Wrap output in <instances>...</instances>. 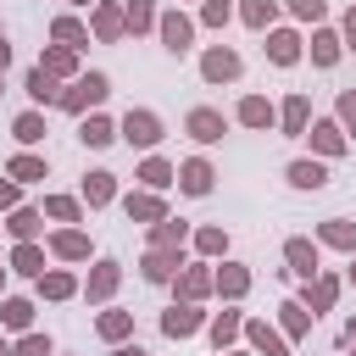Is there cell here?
Listing matches in <instances>:
<instances>
[{"mask_svg": "<svg viewBox=\"0 0 356 356\" xmlns=\"http://www.w3.org/2000/svg\"><path fill=\"white\" fill-rule=\"evenodd\" d=\"M106 95H111V78L89 67V72H78V78L61 89V111H67V117H89V111L106 106Z\"/></svg>", "mask_w": 356, "mask_h": 356, "instance_id": "obj_1", "label": "cell"}, {"mask_svg": "<svg viewBox=\"0 0 356 356\" xmlns=\"http://www.w3.org/2000/svg\"><path fill=\"white\" fill-rule=\"evenodd\" d=\"M117 134H122V145H128V150H145V156L167 139V128H161V117H156L150 106H128V111L117 117Z\"/></svg>", "mask_w": 356, "mask_h": 356, "instance_id": "obj_2", "label": "cell"}, {"mask_svg": "<svg viewBox=\"0 0 356 356\" xmlns=\"http://www.w3.org/2000/svg\"><path fill=\"white\" fill-rule=\"evenodd\" d=\"M195 28H200V22H195L189 11H178V6H167V11L156 17V39H161L167 56H189V50H195Z\"/></svg>", "mask_w": 356, "mask_h": 356, "instance_id": "obj_3", "label": "cell"}, {"mask_svg": "<svg viewBox=\"0 0 356 356\" xmlns=\"http://www.w3.org/2000/svg\"><path fill=\"white\" fill-rule=\"evenodd\" d=\"M172 295L178 300H211L217 295V267L211 261H184L178 278H172Z\"/></svg>", "mask_w": 356, "mask_h": 356, "instance_id": "obj_4", "label": "cell"}, {"mask_svg": "<svg viewBox=\"0 0 356 356\" xmlns=\"http://www.w3.org/2000/svg\"><path fill=\"white\" fill-rule=\"evenodd\" d=\"M239 72H245V61H239L234 44H206L200 50V78L206 83H239Z\"/></svg>", "mask_w": 356, "mask_h": 356, "instance_id": "obj_5", "label": "cell"}, {"mask_svg": "<svg viewBox=\"0 0 356 356\" xmlns=\"http://www.w3.org/2000/svg\"><path fill=\"white\" fill-rule=\"evenodd\" d=\"M306 139H312V156H323V161H339L350 150V134L339 128V117H312Z\"/></svg>", "mask_w": 356, "mask_h": 356, "instance_id": "obj_6", "label": "cell"}, {"mask_svg": "<svg viewBox=\"0 0 356 356\" xmlns=\"http://www.w3.org/2000/svg\"><path fill=\"white\" fill-rule=\"evenodd\" d=\"M284 261H289L284 273L306 284V278H317V273H323V245H317V239H306V234H295V239H284Z\"/></svg>", "mask_w": 356, "mask_h": 356, "instance_id": "obj_7", "label": "cell"}, {"mask_svg": "<svg viewBox=\"0 0 356 356\" xmlns=\"http://www.w3.org/2000/svg\"><path fill=\"white\" fill-rule=\"evenodd\" d=\"M117 284H122V261H117V256H100V261L89 267V278H83V300H89V306H111Z\"/></svg>", "mask_w": 356, "mask_h": 356, "instance_id": "obj_8", "label": "cell"}, {"mask_svg": "<svg viewBox=\"0 0 356 356\" xmlns=\"http://www.w3.org/2000/svg\"><path fill=\"white\" fill-rule=\"evenodd\" d=\"M89 33H95L100 44H117V39L128 33V11H122V0H95V6H89Z\"/></svg>", "mask_w": 356, "mask_h": 356, "instance_id": "obj_9", "label": "cell"}, {"mask_svg": "<svg viewBox=\"0 0 356 356\" xmlns=\"http://www.w3.org/2000/svg\"><path fill=\"white\" fill-rule=\"evenodd\" d=\"M261 39H267L261 50H267V61H273V67H295V61L306 56V39H300V28H289V22H278V28H267Z\"/></svg>", "mask_w": 356, "mask_h": 356, "instance_id": "obj_10", "label": "cell"}, {"mask_svg": "<svg viewBox=\"0 0 356 356\" xmlns=\"http://www.w3.org/2000/svg\"><path fill=\"white\" fill-rule=\"evenodd\" d=\"M44 245H50V256L56 261H67V267H78V261H89L95 256V245H89V234L72 222V228H50L44 234Z\"/></svg>", "mask_w": 356, "mask_h": 356, "instance_id": "obj_11", "label": "cell"}, {"mask_svg": "<svg viewBox=\"0 0 356 356\" xmlns=\"http://www.w3.org/2000/svg\"><path fill=\"white\" fill-rule=\"evenodd\" d=\"M211 317L200 312V300H172L167 312H161V334L167 339H189V334H200Z\"/></svg>", "mask_w": 356, "mask_h": 356, "instance_id": "obj_12", "label": "cell"}, {"mask_svg": "<svg viewBox=\"0 0 356 356\" xmlns=\"http://www.w3.org/2000/svg\"><path fill=\"white\" fill-rule=\"evenodd\" d=\"M245 345H250L256 356H295V345L284 339V328L267 323V317H245Z\"/></svg>", "mask_w": 356, "mask_h": 356, "instance_id": "obj_13", "label": "cell"}, {"mask_svg": "<svg viewBox=\"0 0 356 356\" xmlns=\"http://www.w3.org/2000/svg\"><path fill=\"white\" fill-rule=\"evenodd\" d=\"M306 128H312V95L295 89V95L278 100V134L284 139H306Z\"/></svg>", "mask_w": 356, "mask_h": 356, "instance_id": "obj_14", "label": "cell"}, {"mask_svg": "<svg viewBox=\"0 0 356 356\" xmlns=\"http://www.w3.org/2000/svg\"><path fill=\"white\" fill-rule=\"evenodd\" d=\"M306 56H312V67H317V72L339 67V56H345V39H339V28L317 22V28H312V39H306Z\"/></svg>", "mask_w": 356, "mask_h": 356, "instance_id": "obj_15", "label": "cell"}, {"mask_svg": "<svg viewBox=\"0 0 356 356\" xmlns=\"http://www.w3.org/2000/svg\"><path fill=\"white\" fill-rule=\"evenodd\" d=\"M234 122H239V128H250V134H267V128H278V106H273L267 95H239Z\"/></svg>", "mask_w": 356, "mask_h": 356, "instance_id": "obj_16", "label": "cell"}, {"mask_svg": "<svg viewBox=\"0 0 356 356\" xmlns=\"http://www.w3.org/2000/svg\"><path fill=\"white\" fill-rule=\"evenodd\" d=\"M184 134H189L195 145H217V139L228 134V117H222L217 106H189V117H184Z\"/></svg>", "mask_w": 356, "mask_h": 356, "instance_id": "obj_17", "label": "cell"}, {"mask_svg": "<svg viewBox=\"0 0 356 356\" xmlns=\"http://www.w3.org/2000/svg\"><path fill=\"white\" fill-rule=\"evenodd\" d=\"M78 200H83L89 211H100V206H117V200H122V189H117V172H106V167L83 172V184H78Z\"/></svg>", "mask_w": 356, "mask_h": 356, "instance_id": "obj_18", "label": "cell"}, {"mask_svg": "<svg viewBox=\"0 0 356 356\" xmlns=\"http://www.w3.org/2000/svg\"><path fill=\"white\" fill-rule=\"evenodd\" d=\"M122 217L150 228V222L167 217V195H161V189H128V195H122Z\"/></svg>", "mask_w": 356, "mask_h": 356, "instance_id": "obj_19", "label": "cell"}, {"mask_svg": "<svg viewBox=\"0 0 356 356\" xmlns=\"http://www.w3.org/2000/svg\"><path fill=\"white\" fill-rule=\"evenodd\" d=\"M178 267H184V250H167V245H150V250L139 256V278H145V284H172Z\"/></svg>", "mask_w": 356, "mask_h": 356, "instance_id": "obj_20", "label": "cell"}, {"mask_svg": "<svg viewBox=\"0 0 356 356\" xmlns=\"http://www.w3.org/2000/svg\"><path fill=\"white\" fill-rule=\"evenodd\" d=\"M284 178H289V189L317 195V189H328V161H323V156H295V161L284 167Z\"/></svg>", "mask_w": 356, "mask_h": 356, "instance_id": "obj_21", "label": "cell"}, {"mask_svg": "<svg viewBox=\"0 0 356 356\" xmlns=\"http://www.w3.org/2000/svg\"><path fill=\"white\" fill-rule=\"evenodd\" d=\"M250 284H256V273H250L245 261H228V256H222V267H217V300L239 306V300L250 295Z\"/></svg>", "mask_w": 356, "mask_h": 356, "instance_id": "obj_22", "label": "cell"}, {"mask_svg": "<svg viewBox=\"0 0 356 356\" xmlns=\"http://www.w3.org/2000/svg\"><path fill=\"white\" fill-rule=\"evenodd\" d=\"M339 289H345V278H339V273H317V278H306L300 300H306V312H312V317H323V312H334Z\"/></svg>", "mask_w": 356, "mask_h": 356, "instance_id": "obj_23", "label": "cell"}, {"mask_svg": "<svg viewBox=\"0 0 356 356\" xmlns=\"http://www.w3.org/2000/svg\"><path fill=\"white\" fill-rule=\"evenodd\" d=\"M178 189H184V195H195V200H200V195H211V189H217V167H211L206 156L178 161Z\"/></svg>", "mask_w": 356, "mask_h": 356, "instance_id": "obj_24", "label": "cell"}, {"mask_svg": "<svg viewBox=\"0 0 356 356\" xmlns=\"http://www.w3.org/2000/svg\"><path fill=\"white\" fill-rule=\"evenodd\" d=\"M44 261H50V245H39V239H17L11 256H6V267H11L17 278H39Z\"/></svg>", "mask_w": 356, "mask_h": 356, "instance_id": "obj_25", "label": "cell"}, {"mask_svg": "<svg viewBox=\"0 0 356 356\" xmlns=\"http://www.w3.org/2000/svg\"><path fill=\"white\" fill-rule=\"evenodd\" d=\"M33 289H39V300H72V295H83V284H78L72 267H44L33 278Z\"/></svg>", "mask_w": 356, "mask_h": 356, "instance_id": "obj_26", "label": "cell"}, {"mask_svg": "<svg viewBox=\"0 0 356 356\" xmlns=\"http://www.w3.org/2000/svg\"><path fill=\"white\" fill-rule=\"evenodd\" d=\"M312 239H317L323 250H345V256H356V222H350V217H323V222L312 228Z\"/></svg>", "mask_w": 356, "mask_h": 356, "instance_id": "obj_27", "label": "cell"}, {"mask_svg": "<svg viewBox=\"0 0 356 356\" xmlns=\"http://www.w3.org/2000/svg\"><path fill=\"white\" fill-rule=\"evenodd\" d=\"M122 134H117V122L106 117V111H89V117H78V145L83 150H106V145H117Z\"/></svg>", "mask_w": 356, "mask_h": 356, "instance_id": "obj_28", "label": "cell"}, {"mask_svg": "<svg viewBox=\"0 0 356 356\" xmlns=\"http://www.w3.org/2000/svg\"><path fill=\"white\" fill-rule=\"evenodd\" d=\"M206 334H211V345H217V350H228V345H239V339H245V312H234V306L222 300V312H211V323H206Z\"/></svg>", "mask_w": 356, "mask_h": 356, "instance_id": "obj_29", "label": "cell"}, {"mask_svg": "<svg viewBox=\"0 0 356 356\" xmlns=\"http://www.w3.org/2000/svg\"><path fill=\"white\" fill-rule=\"evenodd\" d=\"M134 178H139V189H161V195H167V189L178 184V167H172L167 156H156V150H150V156L139 161V172H134Z\"/></svg>", "mask_w": 356, "mask_h": 356, "instance_id": "obj_30", "label": "cell"}, {"mask_svg": "<svg viewBox=\"0 0 356 356\" xmlns=\"http://www.w3.org/2000/svg\"><path fill=\"white\" fill-rule=\"evenodd\" d=\"M33 312H39V306H33L28 295H0V328H6V334H28V328H33Z\"/></svg>", "mask_w": 356, "mask_h": 356, "instance_id": "obj_31", "label": "cell"}, {"mask_svg": "<svg viewBox=\"0 0 356 356\" xmlns=\"http://www.w3.org/2000/svg\"><path fill=\"white\" fill-rule=\"evenodd\" d=\"M278 17H284V0H239V22H245L250 33L278 28Z\"/></svg>", "mask_w": 356, "mask_h": 356, "instance_id": "obj_32", "label": "cell"}, {"mask_svg": "<svg viewBox=\"0 0 356 356\" xmlns=\"http://www.w3.org/2000/svg\"><path fill=\"white\" fill-rule=\"evenodd\" d=\"M39 67H44L50 78L72 83V78H78V50H67V44H56V39H50V44L39 50Z\"/></svg>", "mask_w": 356, "mask_h": 356, "instance_id": "obj_33", "label": "cell"}, {"mask_svg": "<svg viewBox=\"0 0 356 356\" xmlns=\"http://www.w3.org/2000/svg\"><path fill=\"white\" fill-rule=\"evenodd\" d=\"M22 89H28V100H33V106H61V78H50V72H44L39 61L28 67Z\"/></svg>", "mask_w": 356, "mask_h": 356, "instance_id": "obj_34", "label": "cell"}, {"mask_svg": "<svg viewBox=\"0 0 356 356\" xmlns=\"http://www.w3.org/2000/svg\"><path fill=\"white\" fill-rule=\"evenodd\" d=\"M6 178H17V184H44V178H50V161H44L39 150H17V156L6 161Z\"/></svg>", "mask_w": 356, "mask_h": 356, "instance_id": "obj_35", "label": "cell"}, {"mask_svg": "<svg viewBox=\"0 0 356 356\" xmlns=\"http://www.w3.org/2000/svg\"><path fill=\"white\" fill-rule=\"evenodd\" d=\"M189 245H195L200 261H217V256H228V228H222V222H200V228L189 234Z\"/></svg>", "mask_w": 356, "mask_h": 356, "instance_id": "obj_36", "label": "cell"}, {"mask_svg": "<svg viewBox=\"0 0 356 356\" xmlns=\"http://www.w3.org/2000/svg\"><path fill=\"white\" fill-rule=\"evenodd\" d=\"M312 312H306V300H278V328H284V339L295 345V339H306L312 334Z\"/></svg>", "mask_w": 356, "mask_h": 356, "instance_id": "obj_37", "label": "cell"}, {"mask_svg": "<svg viewBox=\"0 0 356 356\" xmlns=\"http://www.w3.org/2000/svg\"><path fill=\"white\" fill-rule=\"evenodd\" d=\"M95 334H100L106 345H122V339H134V312H122V306H106V312L95 317Z\"/></svg>", "mask_w": 356, "mask_h": 356, "instance_id": "obj_38", "label": "cell"}, {"mask_svg": "<svg viewBox=\"0 0 356 356\" xmlns=\"http://www.w3.org/2000/svg\"><path fill=\"white\" fill-rule=\"evenodd\" d=\"M50 39H56V44H67V50H89V39H95V33H89L72 11H61V17H50Z\"/></svg>", "mask_w": 356, "mask_h": 356, "instance_id": "obj_39", "label": "cell"}, {"mask_svg": "<svg viewBox=\"0 0 356 356\" xmlns=\"http://www.w3.org/2000/svg\"><path fill=\"white\" fill-rule=\"evenodd\" d=\"M11 139H17L22 150H33V145L44 139V111H39V106H28V111H17V117H11Z\"/></svg>", "mask_w": 356, "mask_h": 356, "instance_id": "obj_40", "label": "cell"}, {"mask_svg": "<svg viewBox=\"0 0 356 356\" xmlns=\"http://www.w3.org/2000/svg\"><path fill=\"white\" fill-rule=\"evenodd\" d=\"M6 234H11V239H39V234H44V211H39V206L6 211Z\"/></svg>", "mask_w": 356, "mask_h": 356, "instance_id": "obj_41", "label": "cell"}, {"mask_svg": "<svg viewBox=\"0 0 356 356\" xmlns=\"http://www.w3.org/2000/svg\"><path fill=\"white\" fill-rule=\"evenodd\" d=\"M189 234H195V228H189L184 217H172V211H167L161 222H150V245H167V250H184Z\"/></svg>", "mask_w": 356, "mask_h": 356, "instance_id": "obj_42", "label": "cell"}, {"mask_svg": "<svg viewBox=\"0 0 356 356\" xmlns=\"http://www.w3.org/2000/svg\"><path fill=\"white\" fill-rule=\"evenodd\" d=\"M50 222H61V228H72V222H83V200L78 195H44V206H39Z\"/></svg>", "mask_w": 356, "mask_h": 356, "instance_id": "obj_43", "label": "cell"}, {"mask_svg": "<svg viewBox=\"0 0 356 356\" xmlns=\"http://www.w3.org/2000/svg\"><path fill=\"white\" fill-rule=\"evenodd\" d=\"M234 17H239L234 0H200V11H195V22H200V28H217V33H222Z\"/></svg>", "mask_w": 356, "mask_h": 356, "instance_id": "obj_44", "label": "cell"}, {"mask_svg": "<svg viewBox=\"0 0 356 356\" xmlns=\"http://www.w3.org/2000/svg\"><path fill=\"white\" fill-rule=\"evenodd\" d=\"M122 11H128V33H156V17H161L156 0H122Z\"/></svg>", "mask_w": 356, "mask_h": 356, "instance_id": "obj_45", "label": "cell"}, {"mask_svg": "<svg viewBox=\"0 0 356 356\" xmlns=\"http://www.w3.org/2000/svg\"><path fill=\"white\" fill-rule=\"evenodd\" d=\"M11 356H56V345H50V334L28 328V334H17V339H11Z\"/></svg>", "mask_w": 356, "mask_h": 356, "instance_id": "obj_46", "label": "cell"}, {"mask_svg": "<svg viewBox=\"0 0 356 356\" xmlns=\"http://www.w3.org/2000/svg\"><path fill=\"white\" fill-rule=\"evenodd\" d=\"M284 11H289L295 22H306V28H317V22L328 17V0H284Z\"/></svg>", "mask_w": 356, "mask_h": 356, "instance_id": "obj_47", "label": "cell"}, {"mask_svg": "<svg viewBox=\"0 0 356 356\" xmlns=\"http://www.w3.org/2000/svg\"><path fill=\"white\" fill-rule=\"evenodd\" d=\"M334 117H339V128L356 139V89H339V100H334Z\"/></svg>", "mask_w": 356, "mask_h": 356, "instance_id": "obj_48", "label": "cell"}, {"mask_svg": "<svg viewBox=\"0 0 356 356\" xmlns=\"http://www.w3.org/2000/svg\"><path fill=\"white\" fill-rule=\"evenodd\" d=\"M22 206V184L17 178H0V211H17Z\"/></svg>", "mask_w": 356, "mask_h": 356, "instance_id": "obj_49", "label": "cell"}, {"mask_svg": "<svg viewBox=\"0 0 356 356\" xmlns=\"http://www.w3.org/2000/svg\"><path fill=\"white\" fill-rule=\"evenodd\" d=\"M339 39H345V50H356V6L339 17Z\"/></svg>", "mask_w": 356, "mask_h": 356, "instance_id": "obj_50", "label": "cell"}, {"mask_svg": "<svg viewBox=\"0 0 356 356\" xmlns=\"http://www.w3.org/2000/svg\"><path fill=\"white\" fill-rule=\"evenodd\" d=\"M111 356H150L139 339H122V345H111Z\"/></svg>", "mask_w": 356, "mask_h": 356, "instance_id": "obj_51", "label": "cell"}, {"mask_svg": "<svg viewBox=\"0 0 356 356\" xmlns=\"http://www.w3.org/2000/svg\"><path fill=\"white\" fill-rule=\"evenodd\" d=\"M339 345H345V350H356V317H345V328H339Z\"/></svg>", "mask_w": 356, "mask_h": 356, "instance_id": "obj_52", "label": "cell"}, {"mask_svg": "<svg viewBox=\"0 0 356 356\" xmlns=\"http://www.w3.org/2000/svg\"><path fill=\"white\" fill-rule=\"evenodd\" d=\"M11 67V44H6V33H0V72Z\"/></svg>", "mask_w": 356, "mask_h": 356, "instance_id": "obj_53", "label": "cell"}, {"mask_svg": "<svg viewBox=\"0 0 356 356\" xmlns=\"http://www.w3.org/2000/svg\"><path fill=\"white\" fill-rule=\"evenodd\" d=\"M217 356H256L250 345H228V350H217Z\"/></svg>", "mask_w": 356, "mask_h": 356, "instance_id": "obj_54", "label": "cell"}, {"mask_svg": "<svg viewBox=\"0 0 356 356\" xmlns=\"http://www.w3.org/2000/svg\"><path fill=\"white\" fill-rule=\"evenodd\" d=\"M6 278H11V267H6V261H0V295H6Z\"/></svg>", "mask_w": 356, "mask_h": 356, "instance_id": "obj_55", "label": "cell"}, {"mask_svg": "<svg viewBox=\"0 0 356 356\" xmlns=\"http://www.w3.org/2000/svg\"><path fill=\"white\" fill-rule=\"evenodd\" d=\"M345 284H350V289H356V256H350V273H345Z\"/></svg>", "mask_w": 356, "mask_h": 356, "instance_id": "obj_56", "label": "cell"}, {"mask_svg": "<svg viewBox=\"0 0 356 356\" xmlns=\"http://www.w3.org/2000/svg\"><path fill=\"white\" fill-rule=\"evenodd\" d=\"M0 356H11V339H6V328H0Z\"/></svg>", "mask_w": 356, "mask_h": 356, "instance_id": "obj_57", "label": "cell"}, {"mask_svg": "<svg viewBox=\"0 0 356 356\" xmlns=\"http://www.w3.org/2000/svg\"><path fill=\"white\" fill-rule=\"evenodd\" d=\"M72 6H95V0H72Z\"/></svg>", "mask_w": 356, "mask_h": 356, "instance_id": "obj_58", "label": "cell"}, {"mask_svg": "<svg viewBox=\"0 0 356 356\" xmlns=\"http://www.w3.org/2000/svg\"><path fill=\"white\" fill-rule=\"evenodd\" d=\"M0 95H6V72H0Z\"/></svg>", "mask_w": 356, "mask_h": 356, "instance_id": "obj_59", "label": "cell"}, {"mask_svg": "<svg viewBox=\"0 0 356 356\" xmlns=\"http://www.w3.org/2000/svg\"><path fill=\"white\" fill-rule=\"evenodd\" d=\"M195 6H200V0H195Z\"/></svg>", "mask_w": 356, "mask_h": 356, "instance_id": "obj_60", "label": "cell"}]
</instances>
